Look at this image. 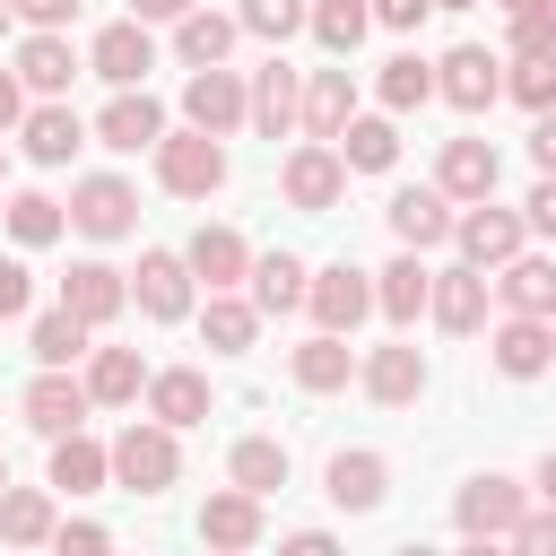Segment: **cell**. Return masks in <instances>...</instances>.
Here are the masks:
<instances>
[{"label": "cell", "mask_w": 556, "mask_h": 556, "mask_svg": "<svg viewBox=\"0 0 556 556\" xmlns=\"http://www.w3.org/2000/svg\"><path fill=\"white\" fill-rule=\"evenodd\" d=\"M156 182H165L174 200H208V191L226 182L217 130H165V139H156Z\"/></svg>", "instance_id": "cell-1"}, {"label": "cell", "mask_w": 556, "mask_h": 556, "mask_svg": "<svg viewBox=\"0 0 556 556\" xmlns=\"http://www.w3.org/2000/svg\"><path fill=\"white\" fill-rule=\"evenodd\" d=\"M174 469H182V452H174V426H165V417H148V426H122V434H113V478H122L130 495H165V486H174Z\"/></svg>", "instance_id": "cell-2"}, {"label": "cell", "mask_w": 556, "mask_h": 556, "mask_svg": "<svg viewBox=\"0 0 556 556\" xmlns=\"http://www.w3.org/2000/svg\"><path fill=\"white\" fill-rule=\"evenodd\" d=\"M278 191H287L304 217L339 208V200H348V156H339V139H304V148L278 165Z\"/></svg>", "instance_id": "cell-3"}, {"label": "cell", "mask_w": 556, "mask_h": 556, "mask_svg": "<svg viewBox=\"0 0 556 556\" xmlns=\"http://www.w3.org/2000/svg\"><path fill=\"white\" fill-rule=\"evenodd\" d=\"M530 513V486L521 478H504V469H486V478H469L460 486V504H452V521H460V539H513V521Z\"/></svg>", "instance_id": "cell-4"}, {"label": "cell", "mask_w": 556, "mask_h": 556, "mask_svg": "<svg viewBox=\"0 0 556 556\" xmlns=\"http://www.w3.org/2000/svg\"><path fill=\"white\" fill-rule=\"evenodd\" d=\"M521 235H530V217H521V208H495V191L452 217V243H460V261H478V269H504V261L521 252Z\"/></svg>", "instance_id": "cell-5"}, {"label": "cell", "mask_w": 556, "mask_h": 556, "mask_svg": "<svg viewBox=\"0 0 556 556\" xmlns=\"http://www.w3.org/2000/svg\"><path fill=\"white\" fill-rule=\"evenodd\" d=\"M182 113H191V130H217V139H226V130L252 122V87H243L226 61H208V70L182 78Z\"/></svg>", "instance_id": "cell-6"}, {"label": "cell", "mask_w": 556, "mask_h": 556, "mask_svg": "<svg viewBox=\"0 0 556 556\" xmlns=\"http://www.w3.org/2000/svg\"><path fill=\"white\" fill-rule=\"evenodd\" d=\"M434 96L460 104V113H486V104L504 96V61H495L486 43H452V52L434 61Z\"/></svg>", "instance_id": "cell-7"}, {"label": "cell", "mask_w": 556, "mask_h": 556, "mask_svg": "<svg viewBox=\"0 0 556 556\" xmlns=\"http://www.w3.org/2000/svg\"><path fill=\"white\" fill-rule=\"evenodd\" d=\"M70 226H78V235H96V243H113V235H130V226H139V191H130L122 174H87V182L70 191Z\"/></svg>", "instance_id": "cell-8"}, {"label": "cell", "mask_w": 556, "mask_h": 556, "mask_svg": "<svg viewBox=\"0 0 556 556\" xmlns=\"http://www.w3.org/2000/svg\"><path fill=\"white\" fill-rule=\"evenodd\" d=\"M87 70H96V78H113V87H148V70H156L148 17H113V26L87 43Z\"/></svg>", "instance_id": "cell-9"}, {"label": "cell", "mask_w": 556, "mask_h": 556, "mask_svg": "<svg viewBox=\"0 0 556 556\" xmlns=\"http://www.w3.org/2000/svg\"><path fill=\"white\" fill-rule=\"evenodd\" d=\"M382 217H391V235H400L408 252H434V243H452V217H460V208H452L443 182H417V191H391Z\"/></svg>", "instance_id": "cell-10"}, {"label": "cell", "mask_w": 556, "mask_h": 556, "mask_svg": "<svg viewBox=\"0 0 556 556\" xmlns=\"http://www.w3.org/2000/svg\"><path fill=\"white\" fill-rule=\"evenodd\" d=\"M304 304H313L321 330H356V321L374 313V278H365L356 261H330V269H313V295H304Z\"/></svg>", "instance_id": "cell-11"}, {"label": "cell", "mask_w": 556, "mask_h": 556, "mask_svg": "<svg viewBox=\"0 0 556 556\" xmlns=\"http://www.w3.org/2000/svg\"><path fill=\"white\" fill-rule=\"evenodd\" d=\"M87 408H96V391H87V382H70L61 365H43V374L26 382V426H35V434H78V426H87Z\"/></svg>", "instance_id": "cell-12"}, {"label": "cell", "mask_w": 556, "mask_h": 556, "mask_svg": "<svg viewBox=\"0 0 556 556\" xmlns=\"http://www.w3.org/2000/svg\"><path fill=\"white\" fill-rule=\"evenodd\" d=\"M96 139H104V148H122V156H139V148H156V139H165V104H156L148 87H122V96L96 113Z\"/></svg>", "instance_id": "cell-13"}, {"label": "cell", "mask_w": 556, "mask_h": 556, "mask_svg": "<svg viewBox=\"0 0 556 556\" xmlns=\"http://www.w3.org/2000/svg\"><path fill=\"white\" fill-rule=\"evenodd\" d=\"M130 295H139L148 321H182L191 313V261L182 252H139V287Z\"/></svg>", "instance_id": "cell-14"}, {"label": "cell", "mask_w": 556, "mask_h": 556, "mask_svg": "<svg viewBox=\"0 0 556 556\" xmlns=\"http://www.w3.org/2000/svg\"><path fill=\"white\" fill-rule=\"evenodd\" d=\"M495 374H513V382H530V374H547L556 365V321H539V313H513L495 339Z\"/></svg>", "instance_id": "cell-15"}, {"label": "cell", "mask_w": 556, "mask_h": 556, "mask_svg": "<svg viewBox=\"0 0 556 556\" xmlns=\"http://www.w3.org/2000/svg\"><path fill=\"white\" fill-rule=\"evenodd\" d=\"M182 261H191V278H208V295H217V287H243V278H252V243H243L235 226H200V235L182 243Z\"/></svg>", "instance_id": "cell-16"}, {"label": "cell", "mask_w": 556, "mask_h": 556, "mask_svg": "<svg viewBox=\"0 0 556 556\" xmlns=\"http://www.w3.org/2000/svg\"><path fill=\"white\" fill-rule=\"evenodd\" d=\"M321 486H330L339 513H374V504L391 495V460H382V452H330V478H321Z\"/></svg>", "instance_id": "cell-17"}, {"label": "cell", "mask_w": 556, "mask_h": 556, "mask_svg": "<svg viewBox=\"0 0 556 556\" xmlns=\"http://www.w3.org/2000/svg\"><path fill=\"white\" fill-rule=\"evenodd\" d=\"M287 122H304V87H295V70L269 52V61L252 70V130H261V139H278Z\"/></svg>", "instance_id": "cell-18"}, {"label": "cell", "mask_w": 556, "mask_h": 556, "mask_svg": "<svg viewBox=\"0 0 556 556\" xmlns=\"http://www.w3.org/2000/svg\"><path fill=\"white\" fill-rule=\"evenodd\" d=\"M61 304H70L78 321H113V313L130 304V287H122V269H113V261H70V278H61Z\"/></svg>", "instance_id": "cell-19"}, {"label": "cell", "mask_w": 556, "mask_h": 556, "mask_svg": "<svg viewBox=\"0 0 556 556\" xmlns=\"http://www.w3.org/2000/svg\"><path fill=\"white\" fill-rule=\"evenodd\" d=\"M426 313H434L443 330H460V339H469V330L486 321V269H478V261H460V269H434V304H426Z\"/></svg>", "instance_id": "cell-20"}, {"label": "cell", "mask_w": 556, "mask_h": 556, "mask_svg": "<svg viewBox=\"0 0 556 556\" xmlns=\"http://www.w3.org/2000/svg\"><path fill=\"white\" fill-rule=\"evenodd\" d=\"M148 417H165L174 434L200 426V417H208V374H200V365H165V374H148Z\"/></svg>", "instance_id": "cell-21"}, {"label": "cell", "mask_w": 556, "mask_h": 556, "mask_svg": "<svg viewBox=\"0 0 556 556\" xmlns=\"http://www.w3.org/2000/svg\"><path fill=\"white\" fill-rule=\"evenodd\" d=\"M17 139H26V156H35V165H70V156H78V139H87V122L52 96V104H35V113L17 122Z\"/></svg>", "instance_id": "cell-22"}, {"label": "cell", "mask_w": 556, "mask_h": 556, "mask_svg": "<svg viewBox=\"0 0 556 556\" xmlns=\"http://www.w3.org/2000/svg\"><path fill=\"white\" fill-rule=\"evenodd\" d=\"M434 304V269L417 261V252H400L391 269H374V313H391V321H417Z\"/></svg>", "instance_id": "cell-23"}, {"label": "cell", "mask_w": 556, "mask_h": 556, "mask_svg": "<svg viewBox=\"0 0 556 556\" xmlns=\"http://www.w3.org/2000/svg\"><path fill=\"white\" fill-rule=\"evenodd\" d=\"M17 78H26L35 96H61V87L78 78V52L61 43V26H35V35L17 43Z\"/></svg>", "instance_id": "cell-24"}, {"label": "cell", "mask_w": 556, "mask_h": 556, "mask_svg": "<svg viewBox=\"0 0 556 556\" xmlns=\"http://www.w3.org/2000/svg\"><path fill=\"white\" fill-rule=\"evenodd\" d=\"M348 122H356V78L348 70H313L304 78V130L313 139H339Z\"/></svg>", "instance_id": "cell-25"}, {"label": "cell", "mask_w": 556, "mask_h": 556, "mask_svg": "<svg viewBox=\"0 0 556 556\" xmlns=\"http://www.w3.org/2000/svg\"><path fill=\"white\" fill-rule=\"evenodd\" d=\"M495 174H504V165H495V148H486V139H443L434 182H443L452 200H486V191H495Z\"/></svg>", "instance_id": "cell-26"}, {"label": "cell", "mask_w": 556, "mask_h": 556, "mask_svg": "<svg viewBox=\"0 0 556 556\" xmlns=\"http://www.w3.org/2000/svg\"><path fill=\"white\" fill-rule=\"evenodd\" d=\"M287 374H295L304 391H339V382L356 374V348H348V330H313V339L287 356Z\"/></svg>", "instance_id": "cell-27"}, {"label": "cell", "mask_w": 556, "mask_h": 556, "mask_svg": "<svg viewBox=\"0 0 556 556\" xmlns=\"http://www.w3.org/2000/svg\"><path fill=\"white\" fill-rule=\"evenodd\" d=\"M200 539H208V547H252V539H261V495H252V486L208 495V504H200Z\"/></svg>", "instance_id": "cell-28"}, {"label": "cell", "mask_w": 556, "mask_h": 556, "mask_svg": "<svg viewBox=\"0 0 556 556\" xmlns=\"http://www.w3.org/2000/svg\"><path fill=\"white\" fill-rule=\"evenodd\" d=\"M235 35H243V17H217V9H182V17H174V52H182L191 70L226 61V52H235Z\"/></svg>", "instance_id": "cell-29"}, {"label": "cell", "mask_w": 556, "mask_h": 556, "mask_svg": "<svg viewBox=\"0 0 556 556\" xmlns=\"http://www.w3.org/2000/svg\"><path fill=\"white\" fill-rule=\"evenodd\" d=\"M304 295H313V269H304L295 252H261V261H252V304H261V313H295Z\"/></svg>", "instance_id": "cell-30"}, {"label": "cell", "mask_w": 556, "mask_h": 556, "mask_svg": "<svg viewBox=\"0 0 556 556\" xmlns=\"http://www.w3.org/2000/svg\"><path fill=\"white\" fill-rule=\"evenodd\" d=\"M365 391H374L382 408H408V400L426 391V356H417V348H374V356H365Z\"/></svg>", "instance_id": "cell-31"}, {"label": "cell", "mask_w": 556, "mask_h": 556, "mask_svg": "<svg viewBox=\"0 0 556 556\" xmlns=\"http://www.w3.org/2000/svg\"><path fill=\"white\" fill-rule=\"evenodd\" d=\"M113 478V452L104 443H87V434H52V486L61 495H96Z\"/></svg>", "instance_id": "cell-32"}, {"label": "cell", "mask_w": 556, "mask_h": 556, "mask_svg": "<svg viewBox=\"0 0 556 556\" xmlns=\"http://www.w3.org/2000/svg\"><path fill=\"white\" fill-rule=\"evenodd\" d=\"M495 295H504L513 313H539V321H556V261H530V252H513V261H504V278H495Z\"/></svg>", "instance_id": "cell-33"}, {"label": "cell", "mask_w": 556, "mask_h": 556, "mask_svg": "<svg viewBox=\"0 0 556 556\" xmlns=\"http://www.w3.org/2000/svg\"><path fill=\"white\" fill-rule=\"evenodd\" d=\"M226 478L252 486V495H278V486H287V443H278V434H243V443L226 452Z\"/></svg>", "instance_id": "cell-34"}, {"label": "cell", "mask_w": 556, "mask_h": 556, "mask_svg": "<svg viewBox=\"0 0 556 556\" xmlns=\"http://www.w3.org/2000/svg\"><path fill=\"white\" fill-rule=\"evenodd\" d=\"M61 521H52V495L43 486H0V539L9 547H43Z\"/></svg>", "instance_id": "cell-35"}, {"label": "cell", "mask_w": 556, "mask_h": 556, "mask_svg": "<svg viewBox=\"0 0 556 556\" xmlns=\"http://www.w3.org/2000/svg\"><path fill=\"white\" fill-rule=\"evenodd\" d=\"M339 156H348V174H391V156H400V130H391L382 113H356V122L339 130Z\"/></svg>", "instance_id": "cell-36"}, {"label": "cell", "mask_w": 556, "mask_h": 556, "mask_svg": "<svg viewBox=\"0 0 556 556\" xmlns=\"http://www.w3.org/2000/svg\"><path fill=\"white\" fill-rule=\"evenodd\" d=\"M200 330H208V348H217V356H243V348H252V330H261V304H243L235 287H217V295H208V313H200Z\"/></svg>", "instance_id": "cell-37"}, {"label": "cell", "mask_w": 556, "mask_h": 556, "mask_svg": "<svg viewBox=\"0 0 556 556\" xmlns=\"http://www.w3.org/2000/svg\"><path fill=\"white\" fill-rule=\"evenodd\" d=\"M304 26H313V43H321V52H339V61H348V52L365 43V26H374V0H313V17H304Z\"/></svg>", "instance_id": "cell-38"}, {"label": "cell", "mask_w": 556, "mask_h": 556, "mask_svg": "<svg viewBox=\"0 0 556 556\" xmlns=\"http://www.w3.org/2000/svg\"><path fill=\"white\" fill-rule=\"evenodd\" d=\"M87 391H96L104 408L139 400V391H148V365H139V348H96V365H87Z\"/></svg>", "instance_id": "cell-39"}, {"label": "cell", "mask_w": 556, "mask_h": 556, "mask_svg": "<svg viewBox=\"0 0 556 556\" xmlns=\"http://www.w3.org/2000/svg\"><path fill=\"white\" fill-rule=\"evenodd\" d=\"M87 330H96V321H78L70 304H52V313L26 330V348H35V365H70V356H87Z\"/></svg>", "instance_id": "cell-40"}, {"label": "cell", "mask_w": 556, "mask_h": 556, "mask_svg": "<svg viewBox=\"0 0 556 556\" xmlns=\"http://www.w3.org/2000/svg\"><path fill=\"white\" fill-rule=\"evenodd\" d=\"M426 96H434V61L391 52V61H382V104H391V113H408V104H426Z\"/></svg>", "instance_id": "cell-41"}, {"label": "cell", "mask_w": 556, "mask_h": 556, "mask_svg": "<svg viewBox=\"0 0 556 556\" xmlns=\"http://www.w3.org/2000/svg\"><path fill=\"white\" fill-rule=\"evenodd\" d=\"M61 226H70V208H61V200H43V191H17V200H9V235H17L26 252H35V243H52Z\"/></svg>", "instance_id": "cell-42"}, {"label": "cell", "mask_w": 556, "mask_h": 556, "mask_svg": "<svg viewBox=\"0 0 556 556\" xmlns=\"http://www.w3.org/2000/svg\"><path fill=\"white\" fill-rule=\"evenodd\" d=\"M504 52H513V61H547V52H556V0H539V9H513V35H504Z\"/></svg>", "instance_id": "cell-43"}, {"label": "cell", "mask_w": 556, "mask_h": 556, "mask_svg": "<svg viewBox=\"0 0 556 556\" xmlns=\"http://www.w3.org/2000/svg\"><path fill=\"white\" fill-rule=\"evenodd\" d=\"M235 17H243V35H269V43H287V35H295L313 9H304V0H243Z\"/></svg>", "instance_id": "cell-44"}, {"label": "cell", "mask_w": 556, "mask_h": 556, "mask_svg": "<svg viewBox=\"0 0 556 556\" xmlns=\"http://www.w3.org/2000/svg\"><path fill=\"white\" fill-rule=\"evenodd\" d=\"M504 96H513V104H530V113H547V104H556V52H547V61H513Z\"/></svg>", "instance_id": "cell-45"}, {"label": "cell", "mask_w": 556, "mask_h": 556, "mask_svg": "<svg viewBox=\"0 0 556 556\" xmlns=\"http://www.w3.org/2000/svg\"><path fill=\"white\" fill-rule=\"evenodd\" d=\"M513 547H530V556H556V504H547V513H521V521H513Z\"/></svg>", "instance_id": "cell-46"}, {"label": "cell", "mask_w": 556, "mask_h": 556, "mask_svg": "<svg viewBox=\"0 0 556 556\" xmlns=\"http://www.w3.org/2000/svg\"><path fill=\"white\" fill-rule=\"evenodd\" d=\"M26 295H35L26 261H0V321H17V313H26Z\"/></svg>", "instance_id": "cell-47"}, {"label": "cell", "mask_w": 556, "mask_h": 556, "mask_svg": "<svg viewBox=\"0 0 556 556\" xmlns=\"http://www.w3.org/2000/svg\"><path fill=\"white\" fill-rule=\"evenodd\" d=\"M426 9H434V0H374V26L408 35V26H426Z\"/></svg>", "instance_id": "cell-48"}, {"label": "cell", "mask_w": 556, "mask_h": 556, "mask_svg": "<svg viewBox=\"0 0 556 556\" xmlns=\"http://www.w3.org/2000/svg\"><path fill=\"white\" fill-rule=\"evenodd\" d=\"M521 217H530L539 235H556V174H539V191L521 200Z\"/></svg>", "instance_id": "cell-49"}, {"label": "cell", "mask_w": 556, "mask_h": 556, "mask_svg": "<svg viewBox=\"0 0 556 556\" xmlns=\"http://www.w3.org/2000/svg\"><path fill=\"white\" fill-rule=\"evenodd\" d=\"M17 122H26V78L0 70V130H17Z\"/></svg>", "instance_id": "cell-50"}, {"label": "cell", "mask_w": 556, "mask_h": 556, "mask_svg": "<svg viewBox=\"0 0 556 556\" xmlns=\"http://www.w3.org/2000/svg\"><path fill=\"white\" fill-rule=\"evenodd\" d=\"M530 156H539V174H556V104L539 113V130H530Z\"/></svg>", "instance_id": "cell-51"}, {"label": "cell", "mask_w": 556, "mask_h": 556, "mask_svg": "<svg viewBox=\"0 0 556 556\" xmlns=\"http://www.w3.org/2000/svg\"><path fill=\"white\" fill-rule=\"evenodd\" d=\"M9 9H17V17H26V26H61V17H70V9H78V0H9Z\"/></svg>", "instance_id": "cell-52"}, {"label": "cell", "mask_w": 556, "mask_h": 556, "mask_svg": "<svg viewBox=\"0 0 556 556\" xmlns=\"http://www.w3.org/2000/svg\"><path fill=\"white\" fill-rule=\"evenodd\" d=\"M52 539H61V547H104V539H113V530H104V521H61V530H52Z\"/></svg>", "instance_id": "cell-53"}, {"label": "cell", "mask_w": 556, "mask_h": 556, "mask_svg": "<svg viewBox=\"0 0 556 556\" xmlns=\"http://www.w3.org/2000/svg\"><path fill=\"white\" fill-rule=\"evenodd\" d=\"M182 9H200V0H130V17H182Z\"/></svg>", "instance_id": "cell-54"}, {"label": "cell", "mask_w": 556, "mask_h": 556, "mask_svg": "<svg viewBox=\"0 0 556 556\" xmlns=\"http://www.w3.org/2000/svg\"><path fill=\"white\" fill-rule=\"evenodd\" d=\"M539 495H547V504H556V452H547V460H539Z\"/></svg>", "instance_id": "cell-55"}, {"label": "cell", "mask_w": 556, "mask_h": 556, "mask_svg": "<svg viewBox=\"0 0 556 556\" xmlns=\"http://www.w3.org/2000/svg\"><path fill=\"white\" fill-rule=\"evenodd\" d=\"M9 17H17V9H9V0H0V35H9Z\"/></svg>", "instance_id": "cell-56"}, {"label": "cell", "mask_w": 556, "mask_h": 556, "mask_svg": "<svg viewBox=\"0 0 556 556\" xmlns=\"http://www.w3.org/2000/svg\"><path fill=\"white\" fill-rule=\"evenodd\" d=\"M504 9H539V0H504Z\"/></svg>", "instance_id": "cell-57"}, {"label": "cell", "mask_w": 556, "mask_h": 556, "mask_svg": "<svg viewBox=\"0 0 556 556\" xmlns=\"http://www.w3.org/2000/svg\"><path fill=\"white\" fill-rule=\"evenodd\" d=\"M434 9H469V0H434Z\"/></svg>", "instance_id": "cell-58"}, {"label": "cell", "mask_w": 556, "mask_h": 556, "mask_svg": "<svg viewBox=\"0 0 556 556\" xmlns=\"http://www.w3.org/2000/svg\"><path fill=\"white\" fill-rule=\"evenodd\" d=\"M0 486H9V460H0Z\"/></svg>", "instance_id": "cell-59"}, {"label": "cell", "mask_w": 556, "mask_h": 556, "mask_svg": "<svg viewBox=\"0 0 556 556\" xmlns=\"http://www.w3.org/2000/svg\"><path fill=\"white\" fill-rule=\"evenodd\" d=\"M0 174H9V156H0Z\"/></svg>", "instance_id": "cell-60"}]
</instances>
